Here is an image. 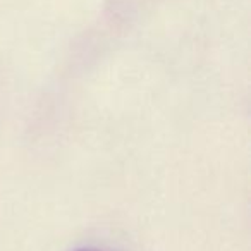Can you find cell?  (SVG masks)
<instances>
[{"mask_svg": "<svg viewBox=\"0 0 251 251\" xmlns=\"http://www.w3.org/2000/svg\"><path fill=\"white\" fill-rule=\"evenodd\" d=\"M83 251H95V250H83Z\"/></svg>", "mask_w": 251, "mask_h": 251, "instance_id": "cell-1", "label": "cell"}]
</instances>
